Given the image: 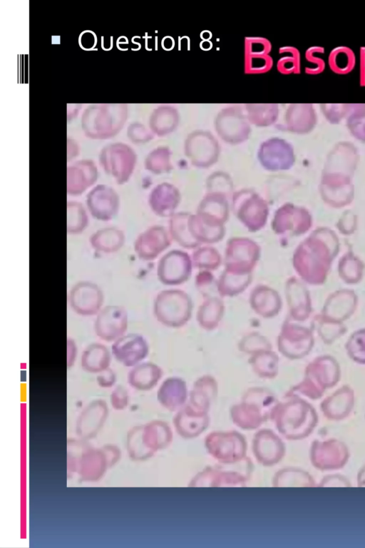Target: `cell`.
<instances>
[{"label":"cell","instance_id":"cell-22","mask_svg":"<svg viewBox=\"0 0 365 548\" xmlns=\"http://www.w3.org/2000/svg\"><path fill=\"white\" fill-rule=\"evenodd\" d=\"M112 401L117 407H123L126 401V393L121 387H118L113 393Z\"/></svg>","mask_w":365,"mask_h":548},{"label":"cell","instance_id":"cell-7","mask_svg":"<svg viewBox=\"0 0 365 548\" xmlns=\"http://www.w3.org/2000/svg\"><path fill=\"white\" fill-rule=\"evenodd\" d=\"M111 352L115 360L125 367H134L148 353V345L143 336L130 333L114 341Z\"/></svg>","mask_w":365,"mask_h":548},{"label":"cell","instance_id":"cell-2","mask_svg":"<svg viewBox=\"0 0 365 548\" xmlns=\"http://www.w3.org/2000/svg\"><path fill=\"white\" fill-rule=\"evenodd\" d=\"M219 145L213 136L205 131L191 133L185 142V153L192 164L197 167H209L219 156Z\"/></svg>","mask_w":365,"mask_h":548},{"label":"cell","instance_id":"cell-11","mask_svg":"<svg viewBox=\"0 0 365 548\" xmlns=\"http://www.w3.org/2000/svg\"><path fill=\"white\" fill-rule=\"evenodd\" d=\"M160 377V370L151 362L139 363L130 370L129 384L136 389L147 390L153 387Z\"/></svg>","mask_w":365,"mask_h":548},{"label":"cell","instance_id":"cell-6","mask_svg":"<svg viewBox=\"0 0 365 548\" xmlns=\"http://www.w3.org/2000/svg\"><path fill=\"white\" fill-rule=\"evenodd\" d=\"M258 158L266 169L272 171L289 168L294 161L292 147L284 140L277 138L262 143Z\"/></svg>","mask_w":365,"mask_h":548},{"label":"cell","instance_id":"cell-1","mask_svg":"<svg viewBox=\"0 0 365 548\" xmlns=\"http://www.w3.org/2000/svg\"><path fill=\"white\" fill-rule=\"evenodd\" d=\"M215 124L217 134L228 143H240L250 133V126L238 106L222 108L217 115Z\"/></svg>","mask_w":365,"mask_h":548},{"label":"cell","instance_id":"cell-4","mask_svg":"<svg viewBox=\"0 0 365 548\" xmlns=\"http://www.w3.org/2000/svg\"><path fill=\"white\" fill-rule=\"evenodd\" d=\"M271 51L272 44L267 39L261 36L245 37V73L260 74L271 70L273 66Z\"/></svg>","mask_w":365,"mask_h":548},{"label":"cell","instance_id":"cell-16","mask_svg":"<svg viewBox=\"0 0 365 548\" xmlns=\"http://www.w3.org/2000/svg\"><path fill=\"white\" fill-rule=\"evenodd\" d=\"M355 58L352 51L346 46L335 48L329 55V65L333 71L339 73L350 71L354 66Z\"/></svg>","mask_w":365,"mask_h":548},{"label":"cell","instance_id":"cell-23","mask_svg":"<svg viewBox=\"0 0 365 548\" xmlns=\"http://www.w3.org/2000/svg\"><path fill=\"white\" fill-rule=\"evenodd\" d=\"M364 61H365V56H364Z\"/></svg>","mask_w":365,"mask_h":548},{"label":"cell","instance_id":"cell-8","mask_svg":"<svg viewBox=\"0 0 365 548\" xmlns=\"http://www.w3.org/2000/svg\"><path fill=\"white\" fill-rule=\"evenodd\" d=\"M88 207L95 218L109 220L117 212L118 196L110 188L99 186L90 192L88 196Z\"/></svg>","mask_w":365,"mask_h":548},{"label":"cell","instance_id":"cell-18","mask_svg":"<svg viewBox=\"0 0 365 548\" xmlns=\"http://www.w3.org/2000/svg\"><path fill=\"white\" fill-rule=\"evenodd\" d=\"M87 218L81 205L76 203L68 204V231L81 232L86 225Z\"/></svg>","mask_w":365,"mask_h":548},{"label":"cell","instance_id":"cell-20","mask_svg":"<svg viewBox=\"0 0 365 548\" xmlns=\"http://www.w3.org/2000/svg\"><path fill=\"white\" fill-rule=\"evenodd\" d=\"M98 384L102 387H110L115 381V375L110 368H107L100 372L97 377Z\"/></svg>","mask_w":365,"mask_h":548},{"label":"cell","instance_id":"cell-14","mask_svg":"<svg viewBox=\"0 0 365 548\" xmlns=\"http://www.w3.org/2000/svg\"><path fill=\"white\" fill-rule=\"evenodd\" d=\"M123 241V234L115 229H105L98 231L91 240L96 250L106 253L116 251L120 248Z\"/></svg>","mask_w":365,"mask_h":548},{"label":"cell","instance_id":"cell-17","mask_svg":"<svg viewBox=\"0 0 365 548\" xmlns=\"http://www.w3.org/2000/svg\"><path fill=\"white\" fill-rule=\"evenodd\" d=\"M346 125L354 136L365 141V104H351Z\"/></svg>","mask_w":365,"mask_h":548},{"label":"cell","instance_id":"cell-9","mask_svg":"<svg viewBox=\"0 0 365 548\" xmlns=\"http://www.w3.org/2000/svg\"><path fill=\"white\" fill-rule=\"evenodd\" d=\"M287 128L293 133H306L312 130L317 123V114L311 103L290 104L284 116Z\"/></svg>","mask_w":365,"mask_h":548},{"label":"cell","instance_id":"cell-21","mask_svg":"<svg viewBox=\"0 0 365 548\" xmlns=\"http://www.w3.org/2000/svg\"><path fill=\"white\" fill-rule=\"evenodd\" d=\"M77 355V347L75 342L71 339L67 340V365L71 367L76 361Z\"/></svg>","mask_w":365,"mask_h":548},{"label":"cell","instance_id":"cell-13","mask_svg":"<svg viewBox=\"0 0 365 548\" xmlns=\"http://www.w3.org/2000/svg\"><path fill=\"white\" fill-rule=\"evenodd\" d=\"M178 123V112L170 106L160 107L155 111L152 118V127L158 135L171 133L176 128Z\"/></svg>","mask_w":365,"mask_h":548},{"label":"cell","instance_id":"cell-3","mask_svg":"<svg viewBox=\"0 0 365 548\" xmlns=\"http://www.w3.org/2000/svg\"><path fill=\"white\" fill-rule=\"evenodd\" d=\"M128 322V313L123 307L107 305L97 314L94 330L100 339L114 342L124 335Z\"/></svg>","mask_w":365,"mask_h":548},{"label":"cell","instance_id":"cell-5","mask_svg":"<svg viewBox=\"0 0 365 548\" xmlns=\"http://www.w3.org/2000/svg\"><path fill=\"white\" fill-rule=\"evenodd\" d=\"M103 294L96 284L82 281L76 284L69 294V304L74 312L83 316L98 314L102 309Z\"/></svg>","mask_w":365,"mask_h":548},{"label":"cell","instance_id":"cell-10","mask_svg":"<svg viewBox=\"0 0 365 548\" xmlns=\"http://www.w3.org/2000/svg\"><path fill=\"white\" fill-rule=\"evenodd\" d=\"M110 353L106 346L101 343H92L83 350L81 365L83 370L98 373L109 367Z\"/></svg>","mask_w":365,"mask_h":548},{"label":"cell","instance_id":"cell-19","mask_svg":"<svg viewBox=\"0 0 365 548\" xmlns=\"http://www.w3.org/2000/svg\"><path fill=\"white\" fill-rule=\"evenodd\" d=\"M324 116L332 123H338L351 111V104L324 103L321 104Z\"/></svg>","mask_w":365,"mask_h":548},{"label":"cell","instance_id":"cell-15","mask_svg":"<svg viewBox=\"0 0 365 548\" xmlns=\"http://www.w3.org/2000/svg\"><path fill=\"white\" fill-rule=\"evenodd\" d=\"M280 57L277 61V68L282 74L298 73L300 70V58L299 51L293 46L279 48Z\"/></svg>","mask_w":365,"mask_h":548},{"label":"cell","instance_id":"cell-12","mask_svg":"<svg viewBox=\"0 0 365 548\" xmlns=\"http://www.w3.org/2000/svg\"><path fill=\"white\" fill-rule=\"evenodd\" d=\"M245 106L247 119L257 126H269L277 119L279 108L276 103H247Z\"/></svg>","mask_w":365,"mask_h":548}]
</instances>
